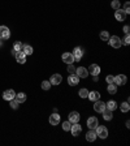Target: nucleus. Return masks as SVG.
<instances>
[{"mask_svg": "<svg viewBox=\"0 0 130 146\" xmlns=\"http://www.w3.org/2000/svg\"><path fill=\"white\" fill-rule=\"evenodd\" d=\"M95 133H96V137H99L102 140H105L108 137V129L104 125H98L95 128Z\"/></svg>", "mask_w": 130, "mask_h": 146, "instance_id": "nucleus-1", "label": "nucleus"}, {"mask_svg": "<svg viewBox=\"0 0 130 146\" xmlns=\"http://www.w3.org/2000/svg\"><path fill=\"white\" fill-rule=\"evenodd\" d=\"M108 43H109V46H112L113 48H120V47L122 46V40H121V38L117 37V35H112V37H109Z\"/></svg>", "mask_w": 130, "mask_h": 146, "instance_id": "nucleus-2", "label": "nucleus"}, {"mask_svg": "<svg viewBox=\"0 0 130 146\" xmlns=\"http://www.w3.org/2000/svg\"><path fill=\"white\" fill-rule=\"evenodd\" d=\"M126 81H127V78L125 75H117L115 77V80H113V84L118 85V86H124L126 84Z\"/></svg>", "mask_w": 130, "mask_h": 146, "instance_id": "nucleus-3", "label": "nucleus"}, {"mask_svg": "<svg viewBox=\"0 0 130 146\" xmlns=\"http://www.w3.org/2000/svg\"><path fill=\"white\" fill-rule=\"evenodd\" d=\"M50 124L51 125H59L60 124V120H61V116L57 114V112H53L52 115H50Z\"/></svg>", "mask_w": 130, "mask_h": 146, "instance_id": "nucleus-4", "label": "nucleus"}, {"mask_svg": "<svg viewBox=\"0 0 130 146\" xmlns=\"http://www.w3.org/2000/svg\"><path fill=\"white\" fill-rule=\"evenodd\" d=\"M76 73L79 78H87L89 77V71L85 67H79V68H76Z\"/></svg>", "mask_w": 130, "mask_h": 146, "instance_id": "nucleus-5", "label": "nucleus"}, {"mask_svg": "<svg viewBox=\"0 0 130 146\" xmlns=\"http://www.w3.org/2000/svg\"><path fill=\"white\" fill-rule=\"evenodd\" d=\"M9 37H11L9 29L7 28V26L1 25L0 26V38H1V39H9Z\"/></svg>", "mask_w": 130, "mask_h": 146, "instance_id": "nucleus-6", "label": "nucleus"}, {"mask_svg": "<svg viewBox=\"0 0 130 146\" xmlns=\"http://www.w3.org/2000/svg\"><path fill=\"white\" fill-rule=\"evenodd\" d=\"M104 110H105V103L104 102H100L99 99L95 100V104H94V111L98 112V114H102Z\"/></svg>", "mask_w": 130, "mask_h": 146, "instance_id": "nucleus-7", "label": "nucleus"}, {"mask_svg": "<svg viewBox=\"0 0 130 146\" xmlns=\"http://www.w3.org/2000/svg\"><path fill=\"white\" fill-rule=\"evenodd\" d=\"M61 59L65 64H73V63H74V57H73L72 52H64L61 56Z\"/></svg>", "mask_w": 130, "mask_h": 146, "instance_id": "nucleus-8", "label": "nucleus"}, {"mask_svg": "<svg viewBox=\"0 0 130 146\" xmlns=\"http://www.w3.org/2000/svg\"><path fill=\"white\" fill-rule=\"evenodd\" d=\"M87 71H89V75H91V76H99L100 67L98 65V64H91L90 68L87 69Z\"/></svg>", "mask_w": 130, "mask_h": 146, "instance_id": "nucleus-9", "label": "nucleus"}, {"mask_svg": "<svg viewBox=\"0 0 130 146\" xmlns=\"http://www.w3.org/2000/svg\"><path fill=\"white\" fill-rule=\"evenodd\" d=\"M14 95H16L14 90H13V89H8V90H5L3 93V99L9 102L11 99H13V98H14Z\"/></svg>", "mask_w": 130, "mask_h": 146, "instance_id": "nucleus-10", "label": "nucleus"}, {"mask_svg": "<svg viewBox=\"0 0 130 146\" xmlns=\"http://www.w3.org/2000/svg\"><path fill=\"white\" fill-rule=\"evenodd\" d=\"M72 55H73L74 60H81L82 56H83V50L81 47H76L74 50H73V52H72Z\"/></svg>", "mask_w": 130, "mask_h": 146, "instance_id": "nucleus-11", "label": "nucleus"}, {"mask_svg": "<svg viewBox=\"0 0 130 146\" xmlns=\"http://www.w3.org/2000/svg\"><path fill=\"white\" fill-rule=\"evenodd\" d=\"M115 18L117 20V21H125V18H126V13L124 12V11L121 9H116V12H115Z\"/></svg>", "mask_w": 130, "mask_h": 146, "instance_id": "nucleus-12", "label": "nucleus"}, {"mask_svg": "<svg viewBox=\"0 0 130 146\" xmlns=\"http://www.w3.org/2000/svg\"><path fill=\"white\" fill-rule=\"evenodd\" d=\"M70 132H72V134H73L74 137H77L78 134L82 132V127H81L78 123H74V125H72L70 127Z\"/></svg>", "mask_w": 130, "mask_h": 146, "instance_id": "nucleus-13", "label": "nucleus"}, {"mask_svg": "<svg viewBox=\"0 0 130 146\" xmlns=\"http://www.w3.org/2000/svg\"><path fill=\"white\" fill-rule=\"evenodd\" d=\"M98 125H99L98 124V119H96L95 116L87 119V127H89V129H95Z\"/></svg>", "mask_w": 130, "mask_h": 146, "instance_id": "nucleus-14", "label": "nucleus"}, {"mask_svg": "<svg viewBox=\"0 0 130 146\" xmlns=\"http://www.w3.org/2000/svg\"><path fill=\"white\" fill-rule=\"evenodd\" d=\"M79 114H78L77 111H72L70 114H69V121H70L72 124H74V123H78L79 121Z\"/></svg>", "mask_w": 130, "mask_h": 146, "instance_id": "nucleus-15", "label": "nucleus"}, {"mask_svg": "<svg viewBox=\"0 0 130 146\" xmlns=\"http://www.w3.org/2000/svg\"><path fill=\"white\" fill-rule=\"evenodd\" d=\"M61 81H62V77H61V75H52L51 76V80H50V82H51V85H60L61 84Z\"/></svg>", "mask_w": 130, "mask_h": 146, "instance_id": "nucleus-16", "label": "nucleus"}, {"mask_svg": "<svg viewBox=\"0 0 130 146\" xmlns=\"http://www.w3.org/2000/svg\"><path fill=\"white\" fill-rule=\"evenodd\" d=\"M78 82H79V77H78L77 75H74V73L68 77V84L70 85V86H76Z\"/></svg>", "mask_w": 130, "mask_h": 146, "instance_id": "nucleus-17", "label": "nucleus"}, {"mask_svg": "<svg viewBox=\"0 0 130 146\" xmlns=\"http://www.w3.org/2000/svg\"><path fill=\"white\" fill-rule=\"evenodd\" d=\"M16 60L18 64H25L26 63V55L22 51H18V52L16 54Z\"/></svg>", "mask_w": 130, "mask_h": 146, "instance_id": "nucleus-18", "label": "nucleus"}, {"mask_svg": "<svg viewBox=\"0 0 130 146\" xmlns=\"http://www.w3.org/2000/svg\"><path fill=\"white\" fill-rule=\"evenodd\" d=\"M87 98H89L90 100H93V102H95V100L100 99V94H99V91H96V90L89 91V95H87Z\"/></svg>", "mask_w": 130, "mask_h": 146, "instance_id": "nucleus-19", "label": "nucleus"}, {"mask_svg": "<svg viewBox=\"0 0 130 146\" xmlns=\"http://www.w3.org/2000/svg\"><path fill=\"white\" fill-rule=\"evenodd\" d=\"M86 140L89 142H94L96 140V133H95V129H90V131L86 133Z\"/></svg>", "mask_w": 130, "mask_h": 146, "instance_id": "nucleus-20", "label": "nucleus"}, {"mask_svg": "<svg viewBox=\"0 0 130 146\" xmlns=\"http://www.w3.org/2000/svg\"><path fill=\"white\" fill-rule=\"evenodd\" d=\"M113 111H109V110H107L105 108L104 111L102 112L103 114V118H104V120H107V121H109V120H112V118H113V114H112Z\"/></svg>", "mask_w": 130, "mask_h": 146, "instance_id": "nucleus-21", "label": "nucleus"}, {"mask_svg": "<svg viewBox=\"0 0 130 146\" xmlns=\"http://www.w3.org/2000/svg\"><path fill=\"white\" fill-rule=\"evenodd\" d=\"M14 99L17 100L18 103L26 102V94H25V93H18V94H16V95H14Z\"/></svg>", "mask_w": 130, "mask_h": 146, "instance_id": "nucleus-22", "label": "nucleus"}, {"mask_svg": "<svg viewBox=\"0 0 130 146\" xmlns=\"http://www.w3.org/2000/svg\"><path fill=\"white\" fill-rule=\"evenodd\" d=\"M22 52L28 56V55H33L34 50H33V47L29 46V44H24V47H22Z\"/></svg>", "mask_w": 130, "mask_h": 146, "instance_id": "nucleus-23", "label": "nucleus"}, {"mask_svg": "<svg viewBox=\"0 0 130 146\" xmlns=\"http://www.w3.org/2000/svg\"><path fill=\"white\" fill-rule=\"evenodd\" d=\"M105 108L109 110V111H115V110L117 108V103H116L115 100H109L108 103H105Z\"/></svg>", "mask_w": 130, "mask_h": 146, "instance_id": "nucleus-24", "label": "nucleus"}, {"mask_svg": "<svg viewBox=\"0 0 130 146\" xmlns=\"http://www.w3.org/2000/svg\"><path fill=\"white\" fill-rule=\"evenodd\" d=\"M107 91H108L109 94H116V93H117V85H116V84H108Z\"/></svg>", "mask_w": 130, "mask_h": 146, "instance_id": "nucleus-25", "label": "nucleus"}, {"mask_svg": "<svg viewBox=\"0 0 130 146\" xmlns=\"http://www.w3.org/2000/svg\"><path fill=\"white\" fill-rule=\"evenodd\" d=\"M100 39L102 40H104V42H108V39H109V37H111V35H109V33L107 30H102L100 31Z\"/></svg>", "mask_w": 130, "mask_h": 146, "instance_id": "nucleus-26", "label": "nucleus"}, {"mask_svg": "<svg viewBox=\"0 0 130 146\" xmlns=\"http://www.w3.org/2000/svg\"><path fill=\"white\" fill-rule=\"evenodd\" d=\"M120 110L121 112H129L130 110V106H129V102H124V103H121V106H120Z\"/></svg>", "mask_w": 130, "mask_h": 146, "instance_id": "nucleus-27", "label": "nucleus"}, {"mask_svg": "<svg viewBox=\"0 0 130 146\" xmlns=\"http://www.w3.org/2000/svg\"><path fill=\"white\" fill-rule=\"evenodd\" d=\"M22 47H24V44L21 43V42H18V40H16L14 43H13V50L14 51H22Z\"/></svg>", "mask_w": 130, "mask_h": 146, "instance_id": "nucleus-28", "label": "nucleus"}, {"mask_svg": "<svg viewBox=\"0 0 130 146\" xmlns=\"http://www.w3.org/2000/svg\"><path fill=\"white\" fill-rule=\"evenodd\" d=\"M111 7L113 8V9H120V8H121V3H120V0H112Z\"/></svg>", "mask_w": 130, "mask_h": 146, "instance_id": "nucleus-29", "label": "nucleus"}, {"mask_svg": "<svg viewBox=\"0 0 130 146\" xmlns=\"http://www.w3.org/2000/svg\"><path fill=\"white\" fill-rule=\"evenodd\" d=\"M78 94H79L81 98H87V95H89V90L83 87V89H81V90L78 91Z\"/></svg>", "mask_w": 130, "mask_h": 146, "instance_id": "nucleus-30", "label": "nucleus"}, {"mask_svg": "<svg viewBox=\"0 0 130 146\" xmlns=\"http://www.w3.org/2000/svg\"><path fill=\"white\" fill-rule=\"evenodd\" d=\"M72 123H70V121H64V123H62V129H64V131L65 132H68V131H70V127H72Z\"/></svg>", "mask_w": 130, "mask_h": 146, "instance_id": "nucleus-31", "label": "nucleus"}, {"mask_svg": "<svg viewBox=\"0 0 130 146\" xmlns=\"http://www.w3.org/2000/svg\"><path fill=\"white\" fill-rule=\"evenodd\" d=\"M50 87H51V82L50 81H43V82H42V89H43V90H50Z\"/></svg>", "mask_w": 130, "mask_h": 146, "instance_id": "nucleus-32", "label": "nucleus"}, {"mask_svg": "<svg viewBox=\"0 0 130 146\" xmlns=\"http://www.w3.org/2000/svg\"><path fill=\"white\" fill-rule=\"evenodd\" d=\"M9 102H11V107H12V108H14V110H16V108H18V104H20V103L17 102V100L14 99V98H13V99H11Z\"/></svg>", "mask_w": 130, "mask_h": 146, "instance_id": "nucleus-33", "label": "nucleus"}, {"mask_svg": "<svg viewBox=\"0 0 130 146\" xmlns=\"http://www.w3.org/2000/svg\"><path fill=\"white\" fill-rule=\"evenodd\" d=\"M122 11H124L126 15H129V13H130V3H129V1H126V3L124 4V9H122Z\"/></svg>", "mask_w": 130, "mask_h": 146, "instance_id": "nucleus-34", "label": "nucleus"}, {"mask_svg": "<svg viewBox=\"0 0 130 146\" xmlns=\"http://www.w3.org/2000/svg\"><path fill=\"white\" fill-rule=\"evenodd\" d=\"M68 72L70 73V75L76 73V67L73 65V64H68Z\"/></svg>", "mask_w": 130, "mask_h": 146, "instance_id": "nucleus-35", "label": "nucleus"}, {"mask_svg": "<svg viewBox=\"0 0 130 146\" xmlns=\"http://www.w3.org/2000/svg\"><path fill=\"white\" fill-rule=\"evenodd\" d=\"M113 80H115V77H113V76H111V75L105 77V81H107L108 84H113Z\"/></svg>", "mask_w": 130, "mask_h": 146, "instance_id": "nucleus-36", "label": "nucleus"}, {"mask_svg": "<svg viewBox=\"0 0 130 146\" xmlns=\"http://www.w3.org/2000/svg\"><path fill=\"white\" fill-rule=\"evenodd\" d=\"M122 43L125 44V46H129L130 44V37H129V34H126V37H125V39H124V42Z\"/></svg>", "mask_w": 130, "mask_h": 146, "instance_id": "nucleus-37", "label": "nucleus"}, {"mask_svg": "<svg viewBox=\"0 0 130 146\" xmlns=\"http://www.w3.org/2000/svg\"><path fill=\"white\" fill-rule=\"evenodd\" d=\"M129 30H130L129 25H125L124 26V33H125V34H129Z\"/></svg>", "mask_w": 130, "mask_h": 146, "instance_id": "nucleus-38", "label": "nucleus"}, {"mask_svg": "<svg viewBox=\"0 0 130 146\" xmlns=\"http://www.w3.org/2000/svg\"><path fill=\"white\" fill-rule=\"evenodd\" d=\"M0 46H1V39H0Z\"/></svg>", "mask_w": 130, "mask_h": 146, "instance_id": "nucleus-39", "label": "nucleus"}]
</instances>
